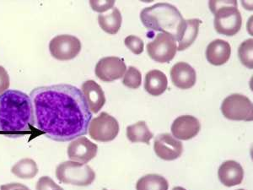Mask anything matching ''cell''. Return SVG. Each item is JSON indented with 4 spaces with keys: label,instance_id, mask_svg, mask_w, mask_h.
<instances>
[{
    "label": "cell",
    "instance_id": "1f68e13d",
    "mask_svg": "<svg viewBox=\"0 0 253 190\" xmlns=\"http://www.w3.org/2000/svg\"><path fill=\"white\" fill-rule=\"evenodd\" d=\"M103 190H106V189H103Z\"/></svg>",
    "mask_w": 253,
    "mask_h": 190
},
{
    "label": "cell",
    "instance_id": "f1b7e54d",
    "mask_svg": "<svg viewBox=\"0 0 253 190\" xmlns=\"http://www.w3.org/2000/svg\"><path fill=\"white\" fill-rule=\"evenodd\" d=\"M9 76L6 69L3 67L0 66V94L4 93L9 89Z\"/></svg>",
    "mask_w": 253,
    "mask_h": 190
},
{
    "label": "cell",
    "instance_id": "5bb4252c",
    "mask_svg": "<svg viewBox=\"0 0 253 190\" xmlns=\"http://www.w3.org/2000/svg\"><path fill=\"white\" fill-rule=\"evenodd\" d=\"M173 85L179 89L187 90L195 85L197 76L195 69L185 62L175 63L170 70Z\"/></svg>",
    "mask_w": 253,
    "mask_h": 190
},
{
    "label": "cell",
    "instance_id": "ffe728a7",
    "mask_svg": "<svg viewBox=\"0 0 253 190\" xmlns=\"http://www.w3.org/2000/svg\"><path fill=\"white\" fill-rule=\"evenodd\" d=\"M122 21L120 10L116 7H113L107 14H100L98 16V22L101 29L108 34H117L121 28Z\"/></svg>",
    "mask_w": 253,
    "mask_h": 190
},
{
    "label": "cell",
    "instance_id": "5b68a950",
    "mask_svg": "<svg viewBox=\"0 0 253 190\" xmlns=\"http://www.w3.org/2000/svg\"><path fill=\"white\" fill-rule=\"evenodd\" d=\"M58 181L65 185L85 187L91 185L95 179V173L88 165L68 161L62 162L56 168Z\"/></svg>",
    "mask_w": 253,
    "mask_h": 190
},
{
    "label": "cell",
    "instance_id": "83f0119b",
    "mask_svg": "<svg viewBox=\"0 0 253 190\" xmlns=\"http://www.w3.org/2000/svg\"><path fill=\"white\" fill-rule=\"evenodd\" d=\"M89 4L91 6L93 10L99 12L101 14L103 12L112 9L114 4H115V1H113V0H111V1H95V0H91V1H89Z\"/></svg>",
    "mask_w": 253,
    "mask_h": 190
},
{
    "label": "cell",
    "instance_id": "8fae6325",
    "mask_svg": "<svg viewBox=\"0 0 253 190\" xmlns=\"http://www.w3.org/2000/svg\"><path fill=\"white\" fill-rule=\"evenodd\" d=\"M154 149L157 156L165 161H174L183 152L182 143L170 134L159 135L155 140Z\"/></svg>",
    "mask_w": 253,
    "mask_h": 190
},
{
    "label": "cell",
    "instance_id": "277c9868",
    "mask_svg": "<svg viewBox=\"0 0 253 190\" xmlns=\"http://www.w3.org/2000/svg\"><path fill=\"white\" fill-rule=\"evenodd\" d=\"M210 8L214 15L216 32L229 37L240 32L242 18L236 1H210Z\"/></svg>",
    "mask_w": 253,
    "mask_h": 190
},
{
    "label": "cell",
    "instance_id": "d4e9b609",
    "mask_svg": "<svg viewBox=\"0 0 253 190\" xmlns=\"http://www.w3.org/2000/svg\"><path fill=\"white\" fill-rule=\"evenodd\" d=\"M142 75L140 71L135 67L130 66L124 75L123 84L130 89H138L141 86Z\"/></svg>",
    "mask_w": 253,
    "mask_h": 190
},
{
    "label": "cell",
    "instance_id": "4fadbf2b",
    "mask_svg": "<svg viewBox=\"0 0 253 190\" xmlns=\"http://www.w3.org/2000/svg\"><path fill=\"white\" fill-rule=\"evenodd\" d=\"M201 129L199 119L193 116H180L171 125V133L175 139L188 141L194 138Z\"/></svg>",
    "mask_w": 253,
    "mask_h": 190
},
{
    "label": "cell",
    "instance_id": "603a6c76",
    "mask_svg": "<svg viewBox=\"0 0 253 190\" xmlns=\"http://www.w3.org/2000/svg\"><path fill=\"white\" fill-rule=\"evenodd\" d=\"M11 173L21 179H32L38 173V165L32 159L24 158L12 167Z\"/></svg>",
    "mask_w": 253,
    "mask_h": 190
},
{
    "label": "cell",
    "instance_id": "d6a6232c",
    "mask_svg": "<svg viewBox=\"0 0 253 190\" xmlns=\"http://www.w3.org/2000/svg\"></svg>",
    "mask_w": 253,
    "mask_h": 190
},
{
    "label": "cell",
    "instance_id": "ac0fdd59",
    "mask_svg": "<svg viewBox=\"0 0 253 190\" xmlns=\"http://www.w3.org/2000/svg\"><path fill=\"white\" fill-rule=\"evenodd\" d=\"M202 23L199 19L185 20L179 34L175 38L177 45V51H183L189 48L195 42L199 32V26Z\"/></svg>",
    "mask_w": 253,
    "mask_h": 190
},
{
    "label": "cell",
    "instance_id": "e0dca14e",
    "mask_svg": "<svg viewBox=\"0 0 253 190\" xmlns=\"http://www.w3.org/2000/svg\"><path fill=\"white\" fill-rule=\"evenodd\" d=\"M231 48L228 42L216 39L208 45L206 49V58L211 64L219 66L223 65L230 59Z\"/></svg>",
    "mask_w": 253,
    "mask_h": 190
},
{
    "label": "cell",
    "instance_id": "9a60e30c",
    "mask_svg": "<svg viewBox=\"0 0 253 190\" xmlns=\"http://www.w3.org/2000/svg\"><path fill=\"white\" fill-rule=\"evenodd\" d=\"M219 181L226 187L241 185L244 178L242 166L235 161H224L218 171Z\"/></svg>",
    "mask_w": 253,
    "mask_h": 190
},
{
    "label": "cell",
    "instance_id": "484cf974",
    "mask_svg": "<svg viewBox=\"0 0 253 190\" xmlns=\"http://www.w3.org/2000/svg\"><path fill=\"white\" fill-rule=\"evenodd\" d=\"M124 43H125L126 48L134 54H140L144 51V42L141 38H138L137 36L130 35L125 38Z\"/></svg>",
    "mask_w": 253,
    "mask_h": 190
},
{
    "label": "cell",
    "instance_id": "3957f363",
    "mask_svg": "<svg viewBox=\"0 0 253 190\" xmlns=\"http://www.w3.org/2000/svg\"><path fill=\"white\" fill-rule=\"evenodd\" d=\"M142 23L147 29L167 33L176 38L184 24V18L175 6L158 3L146 7L140 13Z\"/></svg>",
    "mask_w": 253,
    "mask_h": 190
},
{
    "label": "cell",
    "instance_id": "6da1fadb",
    "mask_svg": "<svg viewBox=\"0 0 253 190\" xmlns=\"http://www.w3.org/2000/svg\"><path fill=\"white\" fill-rule=\"evenodd\" d=\"M30 98L34 126L50 140L71 142L88 133L92 112L78 87L68 84L38 87Z\"/></svg>",
    "mask_w": 253,
    "mask_h": 190
},
{
    "label": "cell",
    "instance_id": "30bf717a",
    "mask_svg": "<svg viewBox=\"0 0 253 190\" xmlns=\"http://www.w3.org/2000/svg\"><path fill=\"white\" fill-rule=\"evenodd\" d=\"M126 63L118 57L101 58L95 66V75L105 82H112L121 79L126 72Z\"/></svg>",
    "mask_w": 253,
    "mask_h": 190
},
{
    "label": "cell",
    "instance_id": "7c38bea8",
    "mask_svg": "<svg viewBox=\"0 0 253 190\" xmlns=\"http://www.w3.org/2000/svg\"><path fill=\"white\" fill-rule=\"evenodd\" d=\"M97 144L90 142L86 137L74 140L68 147V156L73 161L86 164L97 154Z\"/></svg>",
    "mask_w": 253,
    "mask_h": 190
},
{
    "label": "cell",
    "instance_id": "4316f807",
    "mask_svg": "<svg viewBox=\"0 0 253 190\" xmlns=\"http://www.w3.org/2000/svg\"><path fill=\"white\" fill-rule=\"evenodd\" d=\"M37 190H63V188L57 185L50 177L43 176L38 179L36 186Z\"/></svg>",
    "mask_w": 253,
    "mask_h": 190
},
{
    "label": "cell",
    "instance_id": "9c48e42d",
    "mask_svg": "<svg viewBox=\"0 0 253 190\" xmlns=\"http://www.w3.org/2000/svg\"><path fill=\"white\" fill-rule=\"evenodd\" d=\"M49 50L58 60H71L81 52V41L71 35H58L50 42Z\"/></svg>",
    "mask_w": 253,
    "mask_h": 190
},
{
    "label": "cell",
    "instance_id": "7402d4cb",
    "mask_svg": "<svg viewBox=\"0 0 253 190\" xmlns=\"http://www.w3.org/2000/svg\"><path fill=\"white\" fill-rule=\"evenodd\" d=\"M169 184L164 177L158 174H149L138 179L137 190H168Z\"/></svg>",
    "mask_w": 253,
    "mask_h": 190
},
{
    "label": "cell",
    "instance_id": "52a82bcc",
    "mask_svg": "<svg viewBox=\"0 0 253 190\" xmlns=\"http://www.w3.org/2000/svg\"><path fill=\"white\" fill-rule=\"evenodd\" d=\"M88 131L90 138L106 143L115 140L118 136L119 124L112 116L107 112H101L96 118L91 119Z\"/></svg>",
    "mask_w": 253,
    "mask_h": 190
},
{
    "label": "cell",
    "instance_id": "7a4b0ae2",
    "mask_svg": "<svg viewBox=\"0 0 253 190\" xmlns=\"http://www.w3.org/2000/svg\"><path fill=\"white\" fill-rule=\"evenodd\" d=\"M34 115L29 95L17 90L0 94V135L20 138L32 133Z\"/></svg>",
    "mask_w": 253,
    "mask_h": 190
},
{
    "label": "cell",
    "instance_id": "8992f818",
    "mask_svg": "<svg viewBox=\"0 0 253 190\" xmlns=\"http://www.w3.org/2000/svg\"><path fill=\"white\" fill-rule=\"evenodd\" d=\"M221 112L230 120L253 121V102L246 95L232 94L227 96L222 102Z\"/></svg>",
    "mask_w": 253,
    "mask_h": 190
},
{
    "label": "cell",
    "instance_id": "cb8c5ba5",
    "mask_svg": "<svg viewBox=\"0 0 253 190\" xmlns=\"http://www.w3.org/2000/svg\"><path fill=\"white\" fill-rule=\"evenodd\" d=\"M238 55L240 60L244 66L248 69L253 68V38L243 42L238 48Z\"/></svg>",
    "mask_w": 253,
    "mask_h": 190
},
{
    "label": "cell",
    "instance_id": "f546056e",
    "mask_svg": "<svg viewBox=\"0 0 253 190\" xmlns=\"http://www.w3.org/2000/svg\"><path fill=\"white\" fill-rule=\"evenodd\" d=\"M0 190H31L26 185H21L19 183H11L3 185L0 187Z\"/></svg>",
    "mask_w": 253,
    "mask_h": 190
},
{
    "label": "cell",
    "instance_id": "2e32d148",
    "mask_svg": "<svg viewBox=\"0 0 253 190\" xmlns=\"http://www.w3.org/2000/svg\"><path fill=\"white\" fill-rule=\"evenodd\" d=\"M81 92L86 99L89 111L97 113L103 107L106 102V96L103 90L95 81H87L84 82Z\"/></svg>",
    "mask_w": 253,
    "mask_h": 190
},
{
    "label": "cell",
    "instance_id": "ba28073f",
    "mask_svg": "<svg viewBox=\"0 0 253 190\" xmlns=\"http://www.w3.org/2000/svg\"><path fill=\"white\" fill-rule=\"evenodd\" d=\"M147 52L153 60L158 63H169L177 52L175 38L167 33H159L155 40L147 45Z\"/></svg>",
    "mask_w": 253,
    "mask_h": 190
},
{
    "label": "cell",
    "instance_id": "44dd1931",
    "mask_svg": "<svg viewBox=\"0 0 253 190\" xmlns=\"http://www.w3.org/2000/svg\"><path fill=\"white\" fill-rule=\"evenodd\" d=\"M126 137L132 143L142 142L150 144L154 135L150 132L145 122L139 121L126 128Z\"/></svg>",
    "mask_w": 253,
    "mask_h": 190
},
{
    "label": "cell",
    "instance_id": "4dcf8cb0",
    "mask_svg": "<svg viewBox=\"0 0 253 190\" xmlns=\"http://www.w3.org/2000/svg\"><path fill=\"white\" fill-rule=\"evenodd\" d=\"M172 190H185L184 188L182 187H175Z\"/></svg>",
    "mask_w": 253,
    "mask_h": 190
},
{
    "label": "cell",
    "instance_id": "d6986e66",
    "mask_svg": "<svg viewBox=\"0 0 253 190\" xmlns=\"http://www.w3.org/2000/svg\"><path fill=\"white\" fill-rule=\"evenodd\" d=\"M167 86L168 81L167 75L161 70L153 69L145 75L144 89L151 95L158 96L163 94L167 89Z\"/></svg>",
    "mask_w": 253,
    "mask_h": 190
}]
</instances>
